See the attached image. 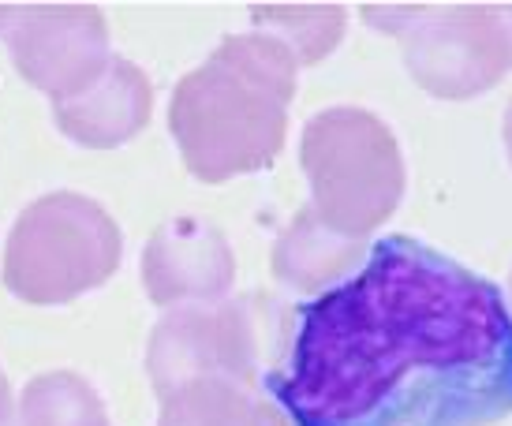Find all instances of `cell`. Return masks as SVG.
I'll list each match as a JSON object with an SVG mask.
<instances>
[{
  "mask_svg": "<svg viewBox=\"0 0 512 426\" xmlns=\"http://www.w3.org/2000/svg\"><path fill=\"white\" fill-rule=\"evenodd\" d=\"M255 27L270 34L296 57V64H314L341 42L344 8H255Z\"/></svg>",
  "mask_w": 512,
  "mask_h": 426,
  "instance_id": "4fadbf2b",
  "label": "cell"
},
{
  "mask_svg": "<svg viewBox=\"0 0 512 426\" xmlns=\"http://www.w3.org/2000/svg\"><path fill=\"white\" fill-rule=\"evenodd\" d=\"M0 38L15 71L53 101L75 98L109 64V23L90 4H0Z\"/></svg>",
  "mask_w": 512,
  "mask_h": 426,
  "instance_id": "52a82bcc",
  "label": "cell"
},
{
  "mask_svg": "<svg viewBox=\"0 0 512 426\" xmlns=\"http://www.w3.org/2000/svg\"><path fill=\"white\" fill-rule=\"evenodd\" d=\"M292 341L285 303L270 296L217 299L172 307L150 333L146 370L157 397L191 378H232L262 385L281 367Z\"/></svg>",
  "mask_w": 512,
  "mask_h": 426,
  "instance_id": "3957f363",
  "label": "cell"
},
{
  "mask_svg": "<svg viewBox=\"0 0 512 426\" xmlns=\"http://www.w3.org/2000/svg\"><path fill=\"white\" fill-rule=\"evenodd\" d=\"M157 426H292L258 385L232 378H191L161 393Z\"/></svg>",
  "mask_w": 512,
  "mask_h": 426,
  "instance_id": "8fae6325",
  "label": "cell"
},
{
  "mask_svg": "<svg viewBox=\"0 0 512 426\" xmlns=\"http://www.w3.org/2000/svg\"><path fill=\"white\" fill-rule=\"evenodd\" d=\"M124 232L94 199L57 191L30 202L4 247V288L34 307H60L120 270Z\"/></svg>",
  "mask_w": 512,
  "mask_h": 426,
  "instance_id": "5b68a950",
  "label": "cell"
},
{
  "mask_svg": "<svg viewBox=\"0 0 512 426\" xmlns=\"http://www.w3.org/2000/svg\"><path fill=\"white\" fill-rule=\"evenodd\" d=\"M19 426H113L94 385L72 370L38 374L23 389Z\"/></svg>",
  "mask_w": 512,
  "mask_h": 426,
  "instance_id": "7c38bea8",
  "label": "cell"
},
{
  "mask_svg": "<svg viewBox=\"0 0 512 426\" xmlns=\"http://www.w3.org/2000/svg\"><path fill=\"white\" fill-rule=\"evenodd\" d=\"M0 426H15V397L4 370H0Z\"/></svg>",
  "mask_w": 512,
  "mask_h": 426,
  "instance_id": "5bb4252c",
  "label": "cell"
},
{
  "mask_svg": "<svg viewBox=\"0 0 512 426\" xmlns=\"http://www.w3.org/2000/svg\"><path fill=\"white\" fill-rule=\"evenodd\" d=\"M505 12V23H509V34H512V8H501Z\"/></svg>",
  "mask_w": 512,
  "mask_h": 426,
  "instance_id": "2e32d148",
  "label": "cell"
},
{
  "mask_svg": "<svg viewBox=\"0 0 512 426\" xmlns=\"http://www.w3.org/2000/svg\"><path fill=\"white\" fill-rule=\"evenodd\" d=\"M299 165L311 180V210L333 232L363 240L404 199V154L382 116L326 109L307 120Z\"/></svg>",
  "mask_w": 512,
  "mask_h": 426,
  "instance_id": "277c9868",
  "label": "cell"
},
{
  "mask_svg": "<svg viewBox=\"0 0 512 426\" xmlns=\"http://www.w3.org/2000/svg\"><path fill=\"white\" fill-rule=\"evenodd\" d=\"M367 19L404 38V64L434 98L468 101L512 68V34L501 8H370Z\"/></svg>",
  "mask_w": 512,
  "mask_h": 426,
  "instance_id": "8992f818",
  "label": "cell"
},
{
  "mask_svg": "<svg viewBox=\"0 0 512 426\" xmlns=\"http://www.w3.org/2000/svg\"><path fill=\"white\" fill-rule=\"evenodd\" d=\"M154 113V86L139 64L128 57H109L94 83L75 98L53 101L57 128L90 150H113L135 139Z\"/></svg>",
  "mask_w": 512,
  "mask_h": 426,
  "instance_id": "9c48e42d",
  "label": "cell"
},
{
  "mask_svg": "<svg viewBox=\"0 0 512 426\" xmlns=\"http://www.w3.org/2000/svg\"><path fill=\"white\" fill-rule=\"evenodd\" d=\"M236 281V258L225 232L202 217H169L146 240L143 284L157 307L217 303Z\"/></svg>",
  "mask_w": 512,
  "mask_h": 426,
  "instance_id": "ba28073f",
  "label": "cell"
},
{
  "mask_svg": "<svg viewBox=\"0 0 512 426\" xmlns=\"http://www.w3.org/2000/svg\"><path fill=\"white\" fill-rule=\"evenodd\" d=\"M505 146H509V161H512V98L505 105Z\"/></svg>",
  "mask_w": 512,
  "mask_h": 426,
  "instance_id": "9a60e30c",
  "label": "cell"
},
{
  "mask_svg": "<svg viewBox=\"0 0 512 426\" xmlns=\"http://www.w3.org/2000/svg\"><path fill=\"white\" fill-rule=\"evenodd\" d=\"M296 71V57L262 30L228 34L187 71L172 90L169 131L191 176L221 184L266 169L285 146Z\"/></svg>",
  "mask_w": 512,
  "mask_h": 426,
  "instance_id": "7a4b0ae2",
  "label": "cell"
},
{
  "mask_svg": "<svg viewBox=\"0 0 512 426\" xmlns=\"http://www.w3.org/2000/svg\"><path fill=\"white\" fill-rule=\"evenodd\" d=\"M367 255V243L333 232L311 206H303L273 243V273L292 292L322 296L348 281L367 262Z\"/></svg>",
  "mask_w": 512,
  "mask_h": 426,
  "instance_id": "30bf717a",
  "label": "cell"
},
{
  "mask_svg": "<svg viewBox=\"0 0 512 426\" xmlns=\"http://www.w3.org/2000/svg\"><path fill=\"white\" fill-rule=\"evenodd\" d=\"M292 426H494L512 415V307L412 236H385L296 314L266 378Z\"/></svg>",
  "mask_w": 512,
  "mask_h": 426,
  "instance_id": "6da1fadb",
  "label": "cell"
}]
</instances>
